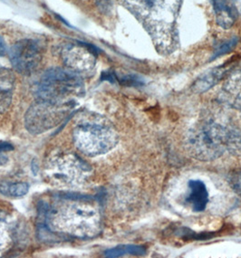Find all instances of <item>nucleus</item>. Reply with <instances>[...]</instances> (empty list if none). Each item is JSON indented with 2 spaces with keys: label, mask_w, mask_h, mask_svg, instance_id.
Wrapping results in <instances>:
<instances>
[{
  "label": "nucleus",
  "mask_w": 241,
  "mask_h": 258,
  "mask_svg": "<svg viewBox=\"0 0 241 258\" xmlns=\"http://www.w3.org/2000/svg\"><path fill=\"white\" fill-rule=\"evenodd\" d=\"M228 183L234 192L241 197V168L235 169L229 173Z\"/></svg>",
  "instance_id": "412c9836"
},
{
  "label": "nucleus",
  "mask_w": 241,
  "mask_h": 258,
  "mask_svg": "<svg viewBox=\"0 0 241 258\" xmlns=\"http://www.w3.org/2000/svg\"><path fill=\"white\" fill-rule=\"evenodd\" d=\"M6 52H7V49H6L4 40L0 37V55H4Z\"/></svg>",
  "instance_id": "4be33fe9"
},
{
  "label": "nucleus",
  "mask_w": 241,
  "mask_h": 258,
  "mask_svg": "<svg viewBox=\"0 0 241 258\" xmlns=\"http://www.w3.org/2000/svg\"><path fill=\"white\" fill-rule=\"evenodd\" d=\"M29 186L25 182H12V181H1L0 193L9 198H21L28 192Z\"/></svg>",
  "instance_id": "2eb2a0df"
},
{
  "label": "nucleus",
  "mask_w": 241,
  "mask_h": 258,
  "mask_svg": "<svg viewBox=\"0 0 241 258\" xmlns=\"http://www.w3.org/2000/svg\"><path fill=\"white\" fill-rule=\"evenodd\" d=\"M146 254V248L143 245H118L105 252L107 257H120L125 254L143 255Z\"/></svg>",
  "instance_id": "f3484780"
},
{
  "label": "nucleus",
  "mask_w": 241,
  "mask_h": 258,
  "mask_svg": "<svg viewBox=\"0 0 241 258\" xmlns=\"http://www.w3.org/2000/svg\"><path fill=\"white\" fill-rule=\"evenodd\" d=\"M83 116L73 132L74 143L82 153L88 157H96L115 148L119 136L107 119L94 113Z\"/></svg>",
  "instance_id": "7ed1b4c3"
},
{
  "label": "nucleus",
  "mask_w": 241,
  "mask_h": 258,
  "mask_svg": "<svg viewBox=\"0 0 241 258\" xmlns=\"http://www.w3.org/2000/svg\"><path fill=\"white\" fill-rule=\"evenodd\" d=\"M152 38L157 52L169 55L179 48L177 21L183 0H122Z\"/></svg>",
  "instance_id": "f03ea898"
},
{
  "label": "nucleus",
  "mask_w": 241,
  "mask_h": 258,
  "mask_svg": "<svg viewBox=\"0 0 241 258\" xmlns=\"http://www.w3.org/2000/svg\"><path fill=\"white\" fill-rule=\"evenodd\" d=\"M12 239V232L7 218L0 215V254L9 246Z\"/></svg>",
  "instance_id": "a211bd4d"
},
{
  "label": "nucleus",
  "mask_w": 241,
  "mask_h": 258,
  "mask_svg": "<svg viewBox=\"0 0 241 258\" xmlns=\"http://www.w3.org/2000/svg\"><path fill=\"white\" fill-rule=\"evenodd\" d=\"M45 171L51 182L63 186L80 185L91 174V169L85 161L68 153L53 156L45 165Z\"/></svg>",
  "instance_id": "423d86ee"
},
{
  "label": "nucleus",
  "mask_w": 241,
  "mask_h": 258,
  "mask_svg": "<svg viewBox=\"0 0 241 258\" xmlns=\"http://www.w3.org/2000/svg\"><path fill=\"white\" fill-rule=\"evenodd\" d=\"M226 151L234 156H241V130L227 127Z\"/></svg>",
  "instance_id": "dca6fc26"
},
{
  "label": "nucleus",
  "mask_w": 241,
  "mask_h": 258,
  "mask_svg": "<svg viewBox=\"0 0 241 258\" xmlns=\"http://www.w3.org/2000/svg\"><path fill=\"white\" fill-rule=\"evenodd\" d=\"M9 59L14 69L22 75H31L39 67L43 59V47L38 41H18L9 51Z\"/></svg>",
  "instance_id": "6e6552de"
},
{
  "label": "nucleus",
  "mask_w": 241,
  "mask_h": 258,
  "mask_svg": "<svg viewBox=\"0 0 241 258\" xmlns=\"http://www.w3.org/2000/svg\"><path fill=\"white\" fill-rule=\"evenodd\" d=\"M227 127L214 121H205L189 130L186 148L190 155L201 161L217 160L226 152Z\"/></svg>",
  "instance_id": "39448f33"
},
{
  "label": "nucleus",
  "mask_w": 241,
  "mask_h": 258,
  "mask_svg": "<svg viewBox=\"0 0 241 258\" xmlns=\"http://www.w3.org/2000/svg\"><path fill=\"white\" fill-rule=\"evenodd\" d=\"M44 220L53 233L81 239L98 236L102 227L98 205L81 197H57L45 205Z\"/></svg>",
  "instance_id": "f257e3e1"
},
{
  "label": "nucleus",
  "mask_w": 241,
  "mask_h": 258,
  "mask_svg": "<svg viewBox=\"0 0 241 258\" xmlns=\"http://www.w3.org/2000/svg\"><path fill=\"white\" fill-rule=\"evenodd\" d=\"M211 2L216 15V21L219 27L224 29L232 27L237 17L235 7L228 0H211Z\"/></svg>",
  "instance_id": "ddd939ff"
},
{
  "label": "nucleus",
  "mask_w": 241,
  "mask_h": 258,
  "mask_svg": "<svg viewBox=\"0 0 241 258\" xmlns=\"http://www.w3.org/2000/svg\"><path fill=\"white\" fill-rule=\"evenodd\" d=\"M190 193L186 198V203L194 212L204 211L209 202V193L205 184L201 180L192 179L189 181Z\"/></svg>",
  "instance_id": "9b49d317"
},
{
  "label": "nucleus",
  "mask_w": 241,
  "mask_h": 258,
  "mask_svg": "<svg viewBox=\"0 0 241 258\" xmlns=\"http://www.w3.org/2000/svg\"><path fill=\"white\" fill-rule=\"evenodd\" d=\"M76 104H59L37 100L25 115V125L30 134H44L66 120Z\"/></svg>",
  "instance_id": "0eeeda50"
},
{
  "label": "nucleus",
  "mask_w": 241,
  "mask_h": 258,
  "mask_svg": "<svg viewBox=\"0 0 241 258\" xmlns=\"http://www.w3.org/2000/svg\"><path fill=\"white\" fill-rule=\"evenodd\" d=\"M15 90V76L8 68L0 67V115L9 110Z\"/></svg>",
  "instance_id": "f8f14e48"
},
{
  "label": "nucleus",
  "mask_w": 241,
  "mask_h": 258,
  "mask_svg": "<svg viewBox=\"0 0 241 258\" xmlns=\"http://www.w3.org/2000/svg\"><path fill=\"white\" fill-rule=\"evenodd\" d=\"M63 62L67 69L81 76L91 74L96 66V53L92 47L80 43H69L61 51Z\"/></svg>",
  "instance_id": "1a4fd4ad"
},
{
  "label": "nucleus",
  "mask_w": 241,
  "mask_h": 258,
  "mask_svg": "<svg viewBox=\"0 0 241 258\" xmlns=\"http://www.w3.org/2000/svg\"><path fill=\"white\" fill-rule=\"evenodd\" d=\"M227 69L224 67H216L206 72L192 85V90L197 94H203L218 85L226 75Z\"/></svg>",
  "instance_id": "4468645a"
},
{
  "label": "nucleus",
  "mask_w": 241,
  "mask_h": 258,
  "mask_svg": "<svg viewBox=\"0 0 241 258\" xmlns=\"http://www.w3.org/2000/svg\"><path fill=\"white\" fill-rule=\"evenodd\" d=\"M37 100L59 103L76 104L84 94L82 76L69 69L52 68L44 73L36 85Z\"/></svg>",
  "instance_id": "20e7f679"
},
{
  "label": "nucleus",
  "mask_w": 241,
  "mask_h": 258,
  "mask_svg": "<svg viewBox=\"0 0 241 258\" xmlns=\"http://www.w3.org/2000/svg\"><path fill=\"white\" fill-rule=\"evenodd\" d=\"M179 236L185 238V239H193V240H208L210 237H212L213 235L210 233H201V234H197L195 232L192 231L191 229L188 228H182L179 231Z\"/></svg>",
  "instance_id": "aec40b11"
},
{
  "label": "nucleus",
  "mask_w": 241,
  "mask_h": 258,
  "mask_svg": "<svg viewBox=\"0 0 241 258\" xmlns=\"http://www.w3.org/2000/svg\"><path fill=\"white\" fill-rule=\"evenodd\" d=\"M237 43H238V38H237V37H232L231 39H229V40L224 42V43H222L221 45H219V46L216 48L214 53H213V55L211 56L210 61L215 60L216 58L219 57V56H222L224 54H226V53L231 52V50L234 49V48L236 47V45H237Z\"/></svg>",
  "instance_id": "6ab92c4d"
},
{
  "label": "nucleus",
  "mask_w": 241,
  "mask_h": 258,
  "mask_svg": "<svg viewBox=\"0 0 241 258\" xmlns=\"http://www.w3.org/2000/svg\"><path fill=\"white\" fill-rule=\"evenodd\" d=\"M219 99L227 106L237 110L241 118V70L228 76L219 92Z\"/></svg>",
  "instance_id": "9d476101"
}]
</instances>
